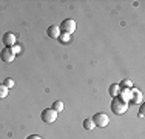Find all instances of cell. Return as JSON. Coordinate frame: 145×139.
<instances>
[{
	"mask_svg": "<svg viewBox=\"0 0 145 139\" xmlns=\"http://www.w3.org/2000/svg\"><path fill=\"white\" fill-rule=\"evenodd\" d=\"M84 128L85 130H94L96 125H94V122H93V119H85L84 121Z\"/></svg>",
	"mask_w": 145,
	"mask_h": 139,
	"instance_id": "10",
	"label": "cell"
},
{
	"mask_svg": "<svg viewBox=\"0 0 145 139\" xmlns=\"http://www.w3.org/2000/svg\"><path fill=\"white\" fill-rule=\"evenodd\" d=\"M91 119H93V122H94L96 127H99V128H105V127H108V124H110V117H108V114H105V113H96Z\"/></svg>",
	"mask_w": 145,
	"mask_h": 139,
	"instance_id": "2",
	"label": "cell"
},
{
	"mask_svg": "<svg viewBox=\"0 0 145 139\" xmlns=\"http://www.w3.org/2000/svg\"><path fill=\"white\" fill-rule=\"evenodd\" d=\"M144 105H142V104H140V108H139V114H137V116H139V117H144L145 116V114H144Z\"/></svg>",
	"mask_w": 145,
	"mask_h": 139,
	"instance_id": "17",
	"label": "cell"
},
{
	"mask_svg": "<svg viewBox=\"0 0 145 139\" xmlns=\"http://www.w3.org/2000/svg\"><path fill=\"white\" fill-rule=\"evenodd\" d=\"M76 26H77V25H76V22L72 19H67V20H63V22L59 25V28H60L62 33H63V34H70V36L76 31Z\"/></svg>",
	"mask_w": 145,
	"mask_h": 139,
	"instance_id": "3",
	"label": "cell"
},
{
	"mask_svg": "<svg viewBox=\"0 0 145 139\" xmlns=\"http://www.w3.org/2000/svg\"><path fill=\"white\" fill-rule=\"evenodd\" d=\"M53 110L57 111V113H60V111L63 110V102H62V100H56V102L53 104Z\"/></svg>",
	"mask_w": 145,
	"mask_h": 139,
	"instance_id": "12",
	"label": "cell"
},
{
	"mask_svg": "<svg viewBox=\"0 0 145 139\" xmlns=\"http://www.w3.org/2000/svg\"><path fill=\"white\" fill-rule=\"evenodd\" d=\"M11 51H12V54H14V56H19L20 53H22V47H20V45H14V47H12L11 48Z\"/></svg>",
	"mask_w": 145,
	"mask_h": 139,
	"instance_id": "16",
	"label": "cell"
},
{
	"mask_svg": "<svg viewBox=\"0 0 145 139\" xmlns=\"http://www.w3.org/2000/svg\"><path fill=\"white\" fill-rule=\"evenodd\" d=\"M120 87H119V83H111L110 85V88H108V93H110V96H113V97H117L119 96V93H120Z\"/></svg>",
	"mask_w": 145,
	"mask_h": 139,
	"instance_id": "9",
	"label": "cell"
},
{
	"mask_svg": "<svg viewBox=\"0 0 145 139\" xmlns=\"http://www.w3.org/2000/svg\"><path fill=\"white\" fill-rule=\"evenodd\" d=\"M0 59H2L5 64H11V62L16 59V56L12 54L11 48H3V50L0 51Z\"/></svg>",
	"mask_w": 145,
	"mask_h": 139,
	"instance_id": "6",
	"label": "cell"
},
{
	"mask_svg": "<svg viewBox=\"0 0 145 139\" xmlns=\"http://www.w3.org/2000/svg\"><path fill=\"white\" fill-rule=\"evenodd\" d=\"M3 85H5V87H6V88H8V90H9V88H12V87H14V85H16V82H14V81H12V79H9V77H8V79H5V82H3Z\"/></svg>",
	"mask_w": 145,
	"mask_h": 139,
	"instance_id": "15",
	"label": "cell"
},
{
	"mask_svg": "<svg viewBox=\"0 0 145 139\" xmlns=\"http://www.w3.org/2000/svg\"><path fill=\"white\" fill-rule=\"evenodd\" d=\"M127 110H128V102H125V100H122L120 97H113L111 100V111L114 114H123L127 113Z\"/></svg>",
	"mask_w": 145,
	"mask_h": 139,
	"instance_id": "1",
	"label": "cell"
},
{
	"mask_svg": "<svg viewBox=\"0 0 145 139\" xmlns=\"http://www.w3.org/2000/svg\"><path fill=\"white\" fill-rule=\"evenodd\" d=\"M144 100V96L140 93V90L137 88H131V100L130 102H134V104H142Z\"/></svg>",
	"mask_w": 145,
	"mask_h": 139,
	"instance_id": "7",
	"label": "cell"
},
{
	"mask_svg": "<svg viewBox=\"0 0 145 139\" xmlns=\"http://www.w3.org/2000/svg\"><path fill=\"white\" fill-rule=\"evenodd\" d=\"M119 87L120 88H128L130 90V88H133V82H131L130 79H123V81L119 83Z\"/></svg>",
	"mask_w": 145,
	"mask_h": 139,
	"instance_id": "11",
	"label": "cell"
},
{
	"mask_svg": "<svg viewBox=\"0 0 145 139\" xmlns=\"http://www.w3.org/2000/svg\"><path fill=\"white\" fill-rule=\"evenodd\" d=\"M8 93H9V90L6 88L3 83H0V99H5V97L8 96Z\"/></svg>",
	"mask_w": 145,
	"mask_h": 139,
	"instance_id": "14",
	"label": "cell"
},
{
	"mask_svg": "<svg viewBox=\"0 0 145 139\" xmlns=\"http://www.w3.org/2000/svg\"><path fill=\"white\" fill-rule=\"evenodd\" d=\"M70 40H71L70 34H63V33H62L60 36H59V42H60V43H70Z\"/></svg>",
	"mask_w": 145,
	"mask_h": 139,
	"instance_id": "13",
	"label": "cell"
},
{
	"mask_svg": "<svg viewBox=\"0 0 145 139\" xmlns=\"http://www.w3.org/2000/svg\"><path fill=\"white\" fill-rule=\"evenodd\" d=\"M26 139H42V138H40L39 134H29V136L26 138Z\"/></svg>",
	"mask_w": 145,
	"mask_h": 139,
	"instance_id": "18",
	"label": "cell"
},
{
	"mask_svg": "<svg viewBox=\"0 0 145 139\" xmlns=\"http://www.w3.org/2000/svg\"><path fill=\"white\" fill-rule=\"evenodd\" d=\"M40 117H42L45 124H53L57 119V111H54L53 108H45L42 111V114H40Z\"/></svg>",
	"mask_w": 145,
	"mask_h": 139,
	"instance_id": "4",
	"label": "cell"
},
{
	"mask_svg": "<svg viewBox=\"0 0 145 139\" xmlns=\"http://www.w3.org/2000/svg\"><path fill=\"white\" fill-rule=\"evenodd\" d=\"M3 43H5V48H12L17 43V37L14 33H5L3 34Z\"/></svg>",
	"mask_w": 145,
	"mask_h": 139,
	"instance_id": "5",
	"label": "cell"
},
{
	"mask_svg": "<svg viewBox=\"0 0 145 139\" xmlns=\"http://www.w3.org/2000/svg\"><path fill=\"white\" fill-rule=\"evenodd\" d=\"M46 34L51 37V39H59V36L62 34V31H60V28H59V25H51L50 28H48Z\"/></svg>",
	"mask_w": 145,
	"mask_h": 139,
	"instance_id": "8",
	"label": "cell"
}]
</instances>
